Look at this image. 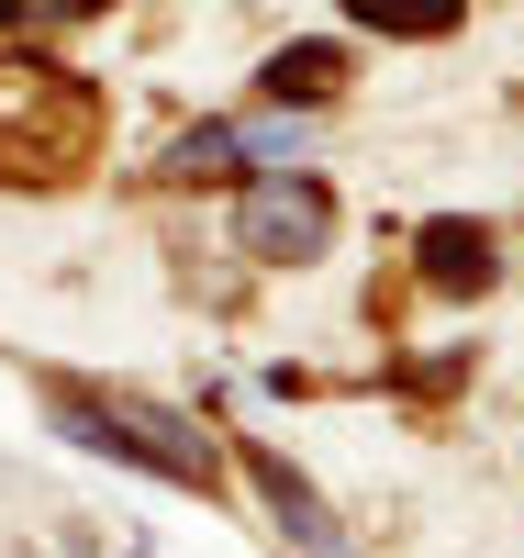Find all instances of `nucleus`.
<instances>
[{"label":"nucleus","mask_w":524,"mask_h":558,"mask_svg":"<svg viewBox=\"0 0 524 558\" xmlns=\"http://www.w3.org/2000/svg\"><path fill=\"white\" fill-rule=\"evenodd\" d=\"M336 78H346V57H336V45H279V57L257 68V89H268V101H336Z\"/></svg>","instance_id":"39448f33"},{"label":"nucleus","mask_w":524,"mask_h":558,"mask_svg":"<svg viewBox=\"0 0 524 558\" xmlns=\"http://www.w3.org/2000/svg\"><path fill=\"white\" fill-rule=\"evenodd\" d=\"M57 425L89 447V458H123V470H157V481H179V492H212L223 481V458H212V436H190L179 413H157V402H57Z\"/></svg>","instance_id":"f03ea898"},{"label":"nucleus","mask_w":524,"mask_h":558,"mask_svg":"<svg viewBox=\"0 0 524 558\" xmlns=\"http://www.w3.org/2000/svg\"><path fill=\"white\" fill-rule=\"evenodd\" d=\"M89 134H101V101L68 68H34V57L0 68V179H68Z\"/></svg>","instance_id":"f257e3e1"},{"label":"nucleus","mask_w":524,"mask_h":558,"mask_svg":"<svg viewBox=\"0 0 524 558\" xmlns=\"http://www.w3.org/2000/svg\"><path fill=\"white\" fill-rule=\"evenodd\" d=\"M234 246H246V257H279V268L324 257V246H336V202H324V179H291V168H279L268 191H246Z\"/></svg>","instance_id":"7ed1b4c3"},{"label":"nucleus","mask_w":524,"mask_h":558,"mask_svg":"<svg viewBox=\"0 0 524 558\" xmlns=\"http://www.w3.org/2000/svg\"><path fill=\"white\" fill-rule=\"evenodd\" d=\"M257 481H268V502H279V525H291V536H302L313 558H336V525H324V502H313V492L291 481V458H257Z\"/></svg>","instance_id":"423d86ee"},{"label":"nucleus","mask_w":524,"mask_h":558,"mask_svg":"<svg viewBox=\"0 0 524 558\" xmlns=\"http://www.w3.org/2000/svg\"><path fill=\"white\" fill-rule=\"evenodd\" d=\"M468 0H346V23H379V34H458Z\"/></svg>","instance_id":"0eeeda50"},{"label":"nucleus","mask_w":524,"mask_h":558,"mask_svg":"<svg viewBox=\"0 0 524 558\" xmlns=\"http://www.w3.org/2000/svg\"><path fill=\"white\" fill-rule=\"evenodd\" d=\"M424 279L436 291H491V223H424Z\"/></svg>","instance_id":"20e7f679"},{"label":"nucleus","mask_w":524,"mask_h":558,"mask_svg":"<svg viewBox=\"0 0 524 558\" xmlns=\"http://www.w3.org/2000/svg\"><path fill=\"white\" fill-rule=\"evenodd\" d=\"M68 12H101V0H0V23H68Z\"/></svg>","instance_id":"1a4fd4ad"},{"label":"nucleus","mask_w":524,"mask_h":558,"mask_svg":"<svg viewBox=\"0 0 524 558\" xmlns=\"http://www.w3.org/2000/svg\"><path fill=\"white\" fill-rule=\"evenodd\" d=\"M234 157H246V134H234V123H202V134H179V157H168V179H223Z\"/></svg>","instance_id":"6e6552de"}]
</instances>
